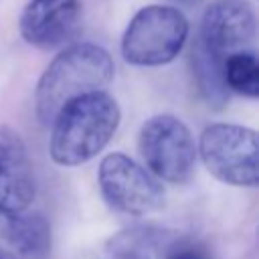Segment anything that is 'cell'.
I'll return each mask as SVG.
<instances>
[{"label":"cell","instance_id":"cell-14","mask_svg":"<svg viewBox=\"0 0 259 259\" xmlns=\"http://www.w3.org/2000/svg\"><path fill=\"white\" fill-rule=\"evenodd\" d=\"M174 2L184 4V6H192V4H196V2H200V0H174Z\"/></svg>","mask_w":259,"mask_h":259},{"label":"cell","instance_id":"cell-7","mask_svg":"<svg viewBox=\"0 0 259 259\" xmlns=\"http://www.w3.org/2000/svg\"><path fill=\"white\" fill-rule=\"evenodd\" d=\"M34 192V172L24 140L16 130L0 125V214L28 210Z\"/></svg>","mask_w":259,"mask_h":259},{"label":"cell","instance_id":"cell-5","mask_svg":"<svg viewBox=\"0 0 259 259\" xmlns=\"http://www.w3.org/2000/svg\"><path fill=\"white\" fill-rule=\"evenodd\" d=\"M138 148L148 170L160 180L180 184L194 172V138L188 125L170 113H160L144 121L138 136Z\"/></svg>","mask_w":259,"mask_h":259},{"label":"cell","instance_id":"cell-9","mask_svg":"<svg viewBox=\"0 0 259 259\" xmlns=\"http://www.w3.org/2000/svg\"><path fill=\"white\" fill-rule=\"evenodd\" d=\"M255 34V12L247 0H214L200 20V38L225 55L247 45Z\"/></svg>","mask_w":259,"mask_h":259},{"label":"cell","instance_id":"cell-8","mask_svg":"<svg viewBox=\"0 0 259 259\" xmlns=\"http://www.w3.org/2000/svg\"><path fill=\"white\" fill-rule=\"evenodd\" d=\"M79 20V0H28L20 14L18 28L28 45L53 49L73 36Z\"/></svg>","mask_w":259,"mask_h":259},{"label":"cell","instance_id":"cell-13","mask_svg":"<svg viewBox=\"0 0 259 259\" xmlns=\"http://www.w3.org/2000/svg\"><path fill=\"white\" fill-rule=\"evenodd\" d=\"M166 259H208V255L198 243L180 241L170 247V251L166 253Z\"/></svg>","mask_w":259,"mask_h":259},{"label":"cell","instance_id":"cell-10","mask_svg":"<svg viewBox=\"0 0 259 259\" xmlns=\"http://www.w3.org/2000/svg\"><path fill=\"white\" fill-rule=\"evenodd\" d=\"M223 61H225V55L210 49L200 36L196 38V42L192 45V53H190L192 75H194L200 95L212 105L225 103L227 91H229L225 83V75H223Z\"/></svg>","mask_w":259,"mask_h":259},{"label":"cell","instance_id":"cell-2","mask_svg":"<svg viewBox=\"0 0 259 259\" xmlns=\"http://www.w3.org/2000/svg\"><path fill=\"white\" fill-rule=\"evenodd\" d=\"M111 55L93 42H77L61 51L38 79L34 103L38 119L49 125L71 99L103 89L113 79Z\"/></svg>","mask_w":259,"mask_h":259},{"label":"cell","instance_id":"cell-12","mask_svg":"<svg viewBox=\"0 0 259 259\" xmlns=\"http://www.w3.org/2000/svg\"><path fill=\"white\" fill-rule=\"evenodd\" d=\"M223 75L227 89L255 99L259 95V63L253 53L237 51L225 57Z\"/></svg>","mask_w":259,"mask_h":259},{"label":"cell","instance_id":"cell-3","mask_svg":"<svg viewBox=\"0 0 259 259\" xmlns=\"http://www.w3.org/2000/svg\"><path fill=\"white\" fill-rule=\"evenodd\" d=\"M188 38V20L172 6H144L130 20L121 55L136 67H160L178 57Z\"/></svg>","mask_w":259,"mask_h":259},{"label":"cell","instance_id":"cell-15","mask_svg":"<svg viewBox=\"0 0 259 259\" xmlns=\"http://www.w3.org/2000/svg\"><path fill=\"white\" fill-rule=\"evenodd\" d=\"M0 259H2V257H0Z\"/></svg>","mask_w":259,"mask_h":259},{"label":"cell","instance_id":"cell-1","mask_svg":"<svg viewBox=\"0 0 259 259\" xmlns=\"http://www.w3.org/2000/svg\"><path fill=\"white\" fill-rule=\"evenodd\" d=\"M121 119L117 101L103 89L65 103L51 121L49 152L59 166H81L95 158L113 138Z\"/></svg>","mask_w":259,"mask_h":259},{"label":"cell","instance_id":"cell-6","mask_svg":"<svg viewBox=\"0 0 259 259\" xmlns=\"http://www.w3.org/2000/svg\"><path fill=\"white\" fill-rule=\"evenodd\" d=\"M97 182L107 204L119 212L142 217L164 206V188L158 178L121 152L101 160Z\"/></svg>","mask_w":259,"mask_h":259},{"label":"cell","instance_id":"cell-4","mask_svg":"<svg viewBox=\"0 0 259 259\" xmlns=\"http://www.w3.org/2000/svg\"><path fill=\"white\" fill-rule=\"evenodd\" d=\"M196 152L217 180L241 188L257 186L259 146L255 130L237 123H210L202 130Z\"/></svg>","mask_w":259,"mask_h":259},{"label":"cell","instance_id":"cell-11","mask_svg":"<svg viewBox=\"0 0 259 259\" xmlns=\"http://www.w3.org/2000/svg\"><path fill=\"white\" fill-rule=\"evenodd\" d=\"M6 241L24 255H40L51 245V227L40 214L18 212L6 217L4 227Z\"/></svg>","mask_w":259,"mask_h":259}]
</instances>
